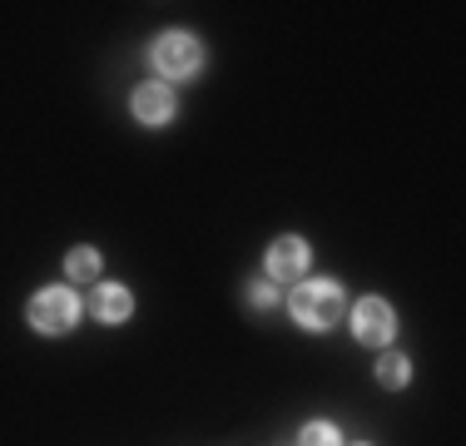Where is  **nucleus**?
Returning <instances> with one entry per match:
<instances>
[{"label":"nucleus","instance_id":"nucleus-10","mask_svg":"<svg viewBox=\"0 0 466 446\" xmlns=\"http://www.w3.org/2000/svg\"><path fill=\"white\" fill-rule=\"evenodd\" d=\"M303 446H338V431L328 421H313V427H303Z\"/></svg>","mask_w":466,"mask_h":446},{"label":"nucleus","instance_id":"nucleus-3","mask_svg":"<svg viewBox=\"0 0 466 446\" xmlns=\"http://www.w3.org/2000/svg\"><path fill=\"white\" fill-rule=\"evenodd\" d=\"M198 60H204V50H198V40L184 35V30L154 40V65H159L164 75H194Z\"/></svg>","mask_w":466,"mask_h":446},{"label":"nucleus","instance_id":"nucleus-11","mask_svg":"<svg viewBox=\"0 0 466 446\" xmlns=\"http://www.w3.org/2000/svg\"><path fill=\"white\" fill-rule=\"evenodd\" d=\"M253 303L268 308V303H273V288H268V283H258V288H253Z\"/></svg>","mask_w":466,"mask_h":446},{"label":"nucleus","instance_id":"nucleus-2","mask_svg":"<svg viewBox=\"0 0 466 446\" xmlns=\"http://www.w3.org/2000/svg\"><path fill=\"white\" fill-rule=\"evenodd\" d=\"M75 312H80V303H75L70 288H46V293L30 303V322H35L40 332H65V328H75Z\"/></svg>","mask_w":466,"mask_h":446},{"label":"nucleus","instance_id":"nucleus-4","mask_svg":"<svg viewBox=\"0 0 466 446\" xmlns=\"http://www.w3.org/2000/svg\"><path fill=\"white\" fill-rule=\"evenodd\" d=\"M352 332H358V342H368V348H382V342L397 332L392 308H387L382 298H368V303H358V312H352Z\"/></svg>","mask_w":466,"mask_h":446},{"label":"nucleus","instance_id":"nucleus-6","mask_svg":"<svg viewBox=\"0 0 466 446\" xmlns=\"http://www.w3.org/2000/svg\"><path fill=\"white\" fill-rule=\"evenodd\" d=\"M135 115L144 119V125H164V119L174 115V89H164V85L135 89Z\"/></svg>","mask_w":466,"mask_h":446},{"label":"nucleus","instance_id":"nucleus-8","mask_svg":"<svg viewBox=\"0 0 466 446\" xmlns=\"http://www.w3.org/2000/svg\"><path fill=\"white\" fill-rule=\"evenodd\" d=\"M65 268H70L75 283H90V278L99 273V253H95V248H75L70 258H65Z\"/></svg>","mask_w":466,"mask_h":446},{"label":"nucleus","instance_id":"nucleus-9","mask_svg":"<svg viewBox=\"0 0 466 446\" xmlns=\"http://www.w3.org/2000/svg\"><path fill=\"white\" fill-rule=\"evenodd\" d=\"M407 372H412L407 357H382V362H377V382H382V387H402Z\"/></svg>","mask_w":466,"mask_h":446},{"label":"nucleus","instance_id":"nucleus-1","mask_svg":"<svg viewBox=\"0 0 466 446\" xmlns=\"http://www.w3.org/2000/svg\"><path fill=\"white\" fill-rule=\"evenodd\" d=\"M293 318L303 322V328H313V332H323L332 328V322L342 318V288L338 283H303L293 293Z\"/></svg>","mask_w":466,"mask_h":446},{"label":"nucleus","instance_id":"nucleus-7","mask_svg":"<svg viewBox=\"0 0 466 446\" xmlns=\"http://www.w3.org/2000/svg\"><path fill=\"white\" fill-rule=\"evenodd\" d=\"M90 308H95L99 322H125L135 303H129V293L115 283V288H95V303H90Z\"/></svg>","mask_w":466,"mask_h":446},{"label":"nucleus","instance_id":"nucleus-5","mask_svg":"<svg viewBox=\"0 0 466 446\" xmlns=\"http://www.w3.org/2000/svg\"><path fill=\"white\" fill-rule=\"evenodd\" d=\"M308 268V243L303 238H279L268 248V273L273 278H298Z\"/></svg>","mask_w":466,"mask_h":446}]
</instances>
